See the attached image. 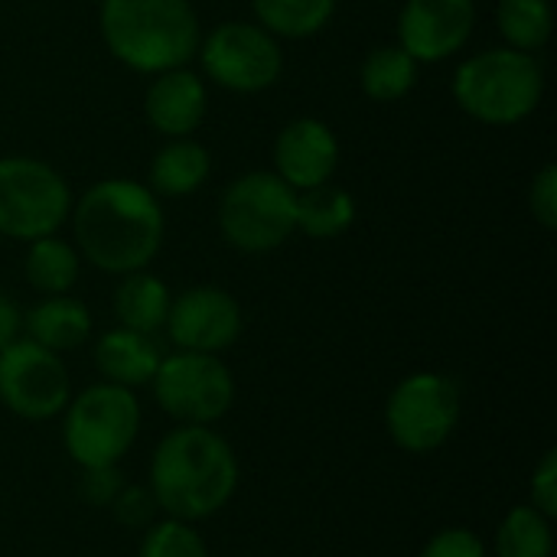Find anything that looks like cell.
Listing matches in <instances>:
<instances>
[{"label":"cell","instance_id":"30bf717a","mask_svg":"<svg viewBox=\"0 0 557 557\" xmlns=\"http://www.w3.org/2000/svg\"><path fill=\"white\" fill-rule=\"evenodd\" d=\"M153 398L163 414L180 424H202L225 418L235 401V379L228 366L212 352H173L163 356L150 379Z\"/></svg>","mask_w":557,"mask_h":557},{"label":"cell","instance_id":"5bb4252c","mask_svg":"<svg viewBox=\"0 0 557 557\" xmlns=\"http://www.w3.org/2000/svg\"><path fill=\"white\" fill-rule=\"evenodd\" d=\"M339 166V140L320 117H294L274 137V173L294 189L330 183Z\"/></svg>","mask_w":557,"mask_h":557},{"label":"cell","instance_id":"ba28073f","mask_svg":"<svg viewBox=\"0 0 557 557\" xmlns=\"http://www.w3.org/2000/svg\"><path fill=\"white\" fill-rule=\"evenodd\" d=\"M460 385L444 372H414L401 379L385 405V428L408 454L441 450L460 424Z\"/></svg>","mask_w":557,"mask_h":557},{"label":"cell","instance_id":"484cf974","mask_svg":"<svg viewBox=\"0 0 557 557\" xmlns=\"http://www.w3.org/2000/svg\"><path fill=\"white\" fill-rule=\"evenodd\" d=\"M137 557H209V548L193 522L166 516L163 522L147 525Z\"/></svg>","mask_w":557,"mask_h":557},{"label":"cell","instance_id":"1f68e13d","mask_svg":"<svg viewBox=\"0 0 557 557\" xmlns=\"http://www.w3.org/2000/svg\"><path fill=\"white\" fill-rule=\"evenodd\" d=\"M20 333H23V310L13 304V297L0 290V349L20 339Z\"/></svg>","mask_w":557,"mask_h":557},{"label":"cell","instance_id":"7a4b0ae2","mask_svg":"<svg viewBox=\"0 0 557 557\" xmlns=\"http://www.w3.org/2000/svg\"><path fill=\"white\" fill-rule=\"evenodd\" d=\"M238 490V457L232 444L202 428L180 424L150 460V493L170 519L202 522L228 506Z\"/></svg>","mask_w":557,"mask_h":557},{"label":"cell","instance_id":"ffe728a7","mask_svg":"<svg viewBox=\"0 0 557 557\" xmlns=\"http://www.w3.org/2000/svg\"><path fill=\"white\" fill-rule=\"evenodd\" d=\"M294 219H297V228L307 238L330 242V238H339V235H346L352 228V222H356V199L343 186L320 183V186H310V189L297 193Z\"/></svg>","mask_w":557,"mask_h":557},{"label":"cell","instance_id":"4316f807","mask_svg":"<svg viewBox=\"0 0 557 557\" xmlns=\"http://www.w3.org/2000/svg\"><path fill=\"white\" fill-rule=\"evenodd\" d=\"M529 209H532V219L545 228V232H555L557 228V166L555 163H545L532 186H529Z\"/></svg>","mask_w":557,"mask_h":557},{"label":"cell","instance_id":"f546056e","mask_svg":"<svg viewBox=\"0 0 557 557\" xmlns=\"http://www.w3.org/2000/svg\"><path fill=\"white\" fill-rule=\"evenodd\" d=\"M78 490H82L85 503H91L98 509H108L117 499V493L124 490V476H121L117 463H111V467H85Z\"/></svg>","mask_w":557,"mask_h":557},{"label":"cell","instance_id":"7402d4cb","mask_svg":"<svg viewBox=\"0 0 557 557\" xmlns=\"http://www.w3.org/2000/svg\"><path fill=\"white\" fill-rule=\"evenodd\" d=\"M26 281L33 290L42 297L69 294L78 284L82 274V255L75 245L62 242L59 235H46L26 245V261H23Z\"/></svg>","mask_w":557,"mask_h":557},{"label":"cell","instance_id":"d6986e66","mask_svg":"<svg viewBox=\"0 0 557 557\" xmlns=\"http://www.w3.org/2000/svg\"><path fill=\"white\" fill-rule=\"evenodd\" d=\"M170 300H173L170 287L144 268V271L121 274V284L114 287L111 307H114V317L124 330H137V333L153 336L166 323Z\"/></svg>","mask_w":557,"mask_h":557},{"label":"cell","instance_id":"44dd1931","mask_svg":"<svg viewBox=\"0 0 557 557\" xmlns=\"http://www.w3.org/2000/svg\"><path fill=\"white\" fill-rule=\"evenodd\" d=\"M418 72H421V62L411 59L398 42H388V46L369 49L359 69V85L369 101L388 104V101H401L411 95V88L418 85Z\"/></svg>","mask_w":557,"mask_h":557},{"label":"cell","instance_id":"d4e9b609","mask_svg":"<svg viewBox=\"0 0 557 557\" xmlns=\"http://www.w3.org/2000/svg\"><path fill=\"white\" fill-rule=\"evenodd\" d=\"M552 519L532 506H516L496 532V557H552Z\"/></svg>","mask_w":557,"mask_h":557},{"label":"cell","instance_id":"8fae6325","mask_svg":"<svg viewBox=\"0 0 557 557\" xmlns=\"http://www.w3.org/2000/svg\"><path fill=\"white\" fill-rule=\"evenodd\" d=\"M72 398L69 369L59 352L20 336L0 349V401L23 421H49Z\"/></svg>","mask_w":557,"mask_h":557},{"label":"cell","instance_id":"9a60e30c","mask_svg":"<svg viewBox=\"0 0 557 557\" xmlns=\"http://www.w3.org/2000/svg\"><path fill=\"white\" fill-rule=\"evenodd\" d=\"M209 108V91L199 72L180 65L157 72L144 91V117L160 137H193Z\"/></svg>","mask_w":557,"mask_h":557},{"label":"cell","instance_id":"9c48e42d","mask_svg":"<svg viewBox=\"0 0 557 557\" xmlns=\"http://www.w3.org/2000/svg\"><path fill=\"white\" fill-rule=\"evenodd\" d=\"M199 65L209 82L235 95L268 91L284 72L281 42L258 23L228 20L199 39Z\"/></svg>","mask_w":557,"mask_h":557},{"label":"cell","instance_id":"8992f818","mask_svg":"<svg viewBox=\"0 0 557 557\" xmlns=\"http://www.w3.org/2000/svg\"><path fill=\"white\" fill-rule=\"evenodd\" d=\"M62 414V444L82 470L117 463L140 431V405L134 392L111 382L78 392Z\"/></svg>","mask_w":557,"mask_h":557},{"label":"cell","instance_id":"603a6c76","mask_svg":"<svg viewBox=\"0 0 557 557\" xmlns=\"http://www.w3.org/2000/svg\"><path fill=\"white\" fill-rule=\"evenodd\" d=\"M251 10L274 39H310L330 26L336 0H251Z\"/></svg>","mask_w":557,"mask_h":557},{"label":"cell","instance_id":"277c9868","mask_svg":"<svg viewBox=\"0 0 557 557\" xmlns=\"http://www.w3.org/2000/svg\"><path fill=\"white\" fill-rule=\"evenodd\" d=\"M454 101L486 127H512L525 121L545 95V72L532 52L509 46L483 49L454 72Z\"/></svg>","mask_w":557,"mask_h":557},{"label":"cell","instance_id":"3957f363","mask_svg":"<svg viewBox=\"0 0 557 557\" xmlns=\"http://www.w3.org/2000/svg\"><path fill=\"white\" fill-rule=\"evenodd\" d=\"M98 29L108 52L140 75L186 65L202 39L189 0H101Z\"/></svg>","mask_w":557,"mask_h":557},{"label":"cell","instance_id":"6da1fadb","mask_svg":"<svg viewBox=\"0 0 557 557\" xmlns=\"http://www.w3.org/2000/svg\"><path fill=\"white\" fill-rule=\"evenodd\" d=\"M72 232L82 261L104 274L144 271L163 248L166 215L160 199L137 180L108 176L72 202Z\"/></svg>","mask_w":557,"mask_h":557},{"label":"cell","instance_id":"52a82bcc","mask_svg":"<svg viewBox=\"0 0 557 557\" xmlns=\"http://www.w3.org/2000/svg\"><path fill=\"white\" fill-rule=\"evenodd\" d=\"M72 212V189L65 176L36 157H0V235L13 242H36L59 235Z\"/></svg>","mask_w":557,"mask_h":557},{"label":"cell","instance_id":"ac0fdd59","mask_svg":"<svg viewBox=\"0 0 557 557\" xmlns=\"http://www.w3.org/2000/svg\"><path fill=\"white\" fill-rule=\"evenodd\" d=\"M23 333L42 349L62 356L85 346V339L91 336V313L72 294L42 297L36 307L23 313Z\"/></svg>","mask_w":557,"mask_h":557},{"label":"cell","instance_id":"5b68a950","mask_svg":"<svg viewBox=\"0 0 557 557\" xmlns=\"http://www.w3.org/2000/svg\"><path fill=\"white\" fill-rule=\"evenodd\" d=\"M294 199L274 170L242 173L219 196V232L242 255H268L297 232Z\"/></svg>","mask_w":557,"mask_h":557},{"label":"cell","instance_id":"7c38bea8","mask_svg":"<svg viewBox=\"0 0 557 557\" xmlns=\"http://www.w3.org/2000/svg\"><path fill=\"white\" fill-rule=\"evenodd\" d=\"M242 326H245L242 304L228 290L212 284H199L173 297L163 323L176 349L212 352V356L228 349L242 336Z\"/></svg>","mask_w":557,"mask_h":557},{"label":"cell","instance_id":"2e32d148","mask_svg":"<svg viewBox=\"0 0 557 557\" xmlns=\"http://www.w3.org/2000/svg\"><path fill=\"white\" fill-rule=\"evenodd\" d=\"M160 359H163V352H160L157 339L147 333H137V330L114 326L95 343V369L101 372V379L111 385L131 388V392L140 385H150Z\"/></svg>","mask_w":557,"mask_h":557},{"label":"cell","instance_id":"4dcf8cb0","mask_svg":"<svg viewBox=\"0 0 557 557\" xmlns=\"http://www.w3.org/2000/svg\"><path fill=\"white\" fill-rule=\"evenodd\" d=\"M532 509L542 516H557V450H548L532 470Z\"/></svg>","mask_w":557,"mask_h":557},{"label":"cell","instance_id":"f1b7e54d","mask_svg":"<svg viewBox=\"0 0 557 557\" xmlns=\"http://www.w3.org/2000/svg\"><path fill=\"white\" fill-rule=\"evenodd\" d=\"M421 557H486V545H483V539L473 529L450 525V529H441L424 545Z\"/></svg>","mask_w":557,"mask_h":557},{"label":"cell","instance_id":"e0dca14e","mask_svg":"<svg viewBox=\"0 0 557 557\" xmlns=\"http://www.w3.org/2000/svg\"><path fill=\"white\" fill-rule=\"evenodd\" d=\"M209 173H212V157L199 140L166 137V144L150 160L147 189L157 199H163V196L183 199V196H193L196 189H202Z\"/></svg>","mask_w":557,"mask_h":557},{"label":"cell","instance_id":"4fadbf2b","mask_svg":"<svg viewBox=\"0 0 557 557\" xmlns=\"http://www.w3.org/2000/svg\"><path fill=\"white\" fill-rule=\"evenodd\" d=\"M476 26V0H405L398 46L421 65L457 55Z\"/></svg>","mask_w":557,"mask_h":557},{"label":"cell","instance_id":"cb8c5ba5","mask_svg":"<svg viewBox=\"0 0 557 557\" xmlns=\"http://www.w3.org/2000/svg\"><path fill=\"white\" fill-rule=\"evenodd\" d=\"M555 13L548 0H499L496 7V29L509 49L539 52L552 39Z\"/></svg>","mask_w":557,"mask_h":557},{"label":"cell","instance_id":"83f0119b","mask_svg":"<svg viewBox=\"0 0 557 557\" xmlns=\"http://www.w3.org/2000/svg\"><path fill=\"white\" fill-rule=\"evenodd\" d=\"M114 509V519L127 529H147L157 516V499L150 493V486H124L117 493V499L111 503Z\"/></svg>","mask_w":557,"mask_h":557}]
</instances>
